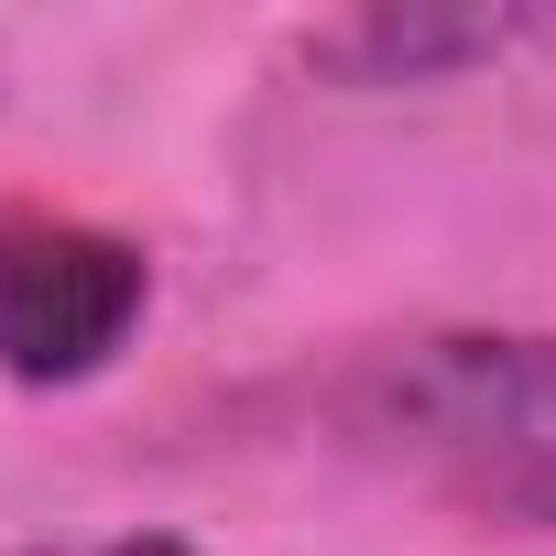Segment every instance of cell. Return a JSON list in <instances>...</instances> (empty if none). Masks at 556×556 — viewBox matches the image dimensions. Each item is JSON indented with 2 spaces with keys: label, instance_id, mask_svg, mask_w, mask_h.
<instances>
[{
  "label": "cell",
  "instance_id": "obj_1",
  "mask_svg": "<svg viewBox=\"0 0 556 556\" xmlns=\"http://www.w3.org/2000/svg\"><path fill=\"white\" fill-rule=\"evenodd\" d=\"M328 426L415 491L556 534V328H415L328 382Z\"/></svg>",
  "mask_w": 556,
  "mask_h": 556
},
{
  "label": "cell",
  "instance_id": "obj_2",
  "mask_svg": "<svg viewBox=\"0 0 556 556\" xmlns=\"http://www.w3.org/2000/svg\"><path fill=\"white\" fill-rule=\"evenodd\" d=\"M153 306L142 240L55 207H0V371L12 382H88L131 350Z\"/></svg>",
  "mask_w": 556,
  "mask_h": 556
},
{
  "label": "cell",
  "instance_id": "obj_3",
  "mask_svg": "<svg viewBox=\"0 0 556 556\" xmlns=\"http://www.w3.org/2000/svg\"><path fill=\"white\" fill-rule=\"evenodd\" d=\"M534 34H545L534 12H350L306 55L350 88H437V77L491 66L502 45H534Z\"/></svg>",
  "mask_w": 556,
  "mask_h": 556
},
{
  "label": "cell",
  "instance_id": "obj_4",
  "mask_svg": "<svg viewBox=\"0 0 556 556\" xmlns=\"http://www.w3.org/2000/svg\"><path fill=\"white\" fill-rule=\"evenodd\" d=\"M0 556H197L186 534H110V545H0Z\"/></svg>",
  "mask_w": 556,
  "mask_h": 556
}]
</instances>
